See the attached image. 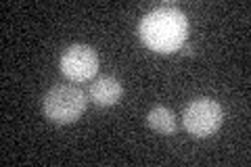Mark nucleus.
<instances>
[{"label":"nucleus","instance_id":"obj_1","mask_svg":"<svg viewBox=\"0 0 251 167\" xmlns=\"http://www.w3.org/2000/svg\"><path fill=\"white\" fill-rule=\"evenodd\" d=\"M188 21L176 4H161L149 11L138 25L140 40L155 52L168 54L180 50L186 40Z\"/></svg>","mask_w":251,"mask_h":167},{"label":"nucleus","instance_id":"obj_7","mask_svg":"<svg viewBox=\"0 0 251 167\" xmlns=\"http://www.w3.org/2000/svg\"><path fill=\"white\" fill-rule=\"evenodd\" d=\"M180 50H182L184 54H188V57H191V54H195V48H193L191 44H182V46H180Z\"/></svg>","mask_w":251,"mask_h":167},{"label":"nucleus","instance_id":"obj_6","mask_svg":"<svg viewBox=\"0 0 251 167\" xmlns=\"http://www.w3.org/2000/svg\"><path fill=\"white\" fill-rule=\"evenodd\" d=\"M147 123L151 125L155 132L163 134V136H170V134L176 132V117L166 107H153L147 115Z\"/></svg>","mask_w":251,"mask_h":167},{"label":"nucleus","instance_id":"obj_3","mask_svg":"<svg viewBox=\"0 0 251 167\" xmlns=\"http://www.w3.org/2000/svg\"><path fill=\"white\" fill-rule=\"evenodd\" d=\"M222 119H224L222 107L214 98H207V96L195 98L184 109V115H182L186 132L195 138H207L211 134H216L218 128L222 125Z\"/></svg>","mask_w":251,"mask_h":167},{"label":"nucleus","instance_id":"obj_2","mask_svg":"<svg viewBox=\"0 0 251 167\" xmlns=\"http://www.w3.org/2000/svg\"><path fill=\"white\" fill-rule=\"evenodd\" d=\"M42 109L52 123H74L86 111V94L77 86H54L44 94Z\"/></svg>","mask_w":251,"mask_h":167},{"label":"nucleus","instance_id":"obj_4","mask_svg":"<svg viewBox=\"0 0 251 167\" xmlns=\"http://www.w3.org/2000/svg\"><path fill=\"white\" fill-rule=\"evenodd\" d=\"M61 71L63 75L74 82H86L92 79L99 71V54L88 44H74L63 52L61 57Z\"/></svg>","mask_w":251,"mask_h":167},{"label":"nucleus","instance_id":"obj_5","mask_svg":"<svg viewBox=\"0 0 251 167\" xmlns=\"http://www.w3.org/2000/svg\"><path fill=\"white\" fill-rule=\"evenodd\" d=\"M122 94H124L122 82L113 75H100L90 86V98L99 107H113L122 98Z\"/></svg>","mask_w":251,"mask_h":167}]
</instances>
